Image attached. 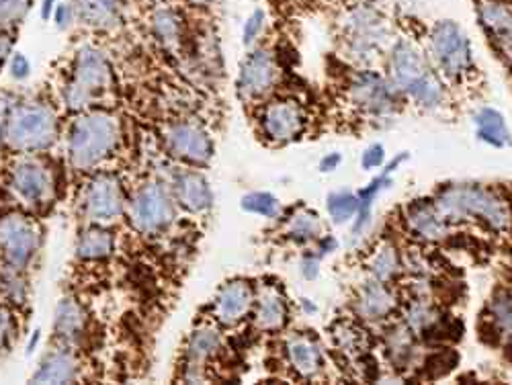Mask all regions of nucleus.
I'll list each match as a JSON object with an SVG mask.
<instances>
[{"mask_svg": "<svg viewBox=\"0 0 512 385\" xmlns=\"http://www.w3.org/2000/svg\"><path fill=\"white\" fill-rule=\"evenodd\" d=\"M121 138V121L115 113L107 109L82 111L66 136L68 160L76 170L89 173L117 152Z\"/></svg>", "mask_w": 512, "mask_h": 385, "instance_id": "f257e3e1", "label": "nucleus"}, {"mask_svg": "<svg viewBox=\"0 0 512 385\" xmlns=\"http://www.w3.org/2000/svg\"><path fill=\"white\" fill-rule=\"evenodd\" d=\"M390 82L426 111L441 109L445 103L443 78L429 64L412 39H398L390 46Z\"/></svg>", "mask_w": 512, "mask_h": 385, "instance_id": "f03ea898", "label": "nucleus"}, {"mask_svg": "<svg viewBox=\"0 0 512 385\" xmlns=\"http://www.w3.org/2000/svg\"><path fill=\"white\" fill-rule=\"evenodd\" d=\"M115 72L109 56L95 44H84L76 50L70 78L64 84V105L70 111H87L111 95Z\"/></svg>", "mask_w": 512, "mask_h": 385, "instance_id": "7ed1b4c3", "label": "nucleus"}, {"mask_svg": "<svg viewBox=\"0 0 512 385\" xmlns=\"http://www.w3.org/2000/svg\"><path fill=\"white\" fill-rule=\"evenodd\" d=\"M340 41L349 60L359 66H369L383 50L392 46V29L379 7L359 0L340 19Z\"/></svg>", "mask_w": 512, "mask_h": 385, "instance_id": "20e7f679", "label": "nucleus"}, {"mask_svg": "<svg viewBox=\"0 0 512 385\" xmlns=\"http://www.w3.org/2000/svg\"><path fill=\"white\" fill-rule=\"evenodd\" d=\"M447 222L478 220L494 232L510 228L512 213L508 203L494 191L480 185H453L435 199Z\"/></svg>", "mask_w": 512, "mask_h": 385, "instance_id": "39448f33", "label": "nucleus"}, {"mask_svg": "<svg viewBox=\"0 0 512 385\" xmlns=\"http://www.w3.org/2000/svg\"><path fill=\"white\" fill-rule=\"evenodd\" d=\"M60 136L58 117L48 103L23 101L9 107L5 144L21 154L50 150Z\"/></svg>", "mask_w": 512, "mask_h": 385, "instance_id": "423d86ee", "label": "nucleus"}, {"mask_svg": "<svg viewBox=\"0 0 512 385\" xmlns=\"http://www.w3.org/2000/svg\"><path fill=\"white\" fill-rule=\"evenodd\" d=\"M429 56L441 78L463 82L474 70V52L465 29L451 19L437 21L429 33Z\"/></svg>", "mask_w": 512, "mask_h": 385, "instance_id": "0eeeda50", "label": "nucleus"}, {"mask_svg": "<svg viewBox=\"0 0 512 385\" xmlns=\"http://www.w3.org/2000/svg\"><path fill=\"white\" fill-rule=\"evenodd\" d=\"M127 213L140 234L154 236L173 226L177 218V201L166 185L146 183L134 191L127 203Z\"/></svg>", "mask_w": 512, "mask_h": 385, "instance_id": "6e6552de", "label": "nucleus"}, {"mask_svg": "<svg viewBox=\"0 0 512 385\" xmlns=\"http://www.w3.org/2000/svg\"><path fill=\"white\" fill-rule=\"evenodd\" d=\"M41 246V228L21 211L0 218V265L25 271Z\"/></svg>", "mask_w": 512, "mask_h": 385, "instance_id": "1a4fd4ad", "label": "nucleus"}, {"mask_svg": "<svg viewBox=\"0 0 512 385\" xmlns=\"http://www.w3.org/2000/svg\"><path fill=\"white\" fill-rule=\"evenodd\" d=\"M127 211V197L113 173H99L82 193V213L87 222L107 226Z\"/></svg>", "mask_w": 512, "mask_h": 385, "instance_id": "9d476101", "label": "nucleus"}, {"mask_svg": "<svg viewBox=\"0 0 512 385\" xmlns=\"http://www.w3.org/2000/svg\"><path fill=\"white\" fill-rule=\"evenodd\" d=\"M9 187L27 207H46L54 199L52 168L31 154H23V158L11 170Z\"/></svg>", "mask_w": 512, "mask_h": 385, "instance_id": "9b49d317", "label": "nucleus"}, {"mask_svg": "<svg viewBox=\"0 0 512 385\" xmlns=\"http://www.w3.org/2000/svg\"><path fill=\"white\" fill-rule=\"evenodd\" d=\"M164 146L170 156L193 166H205L213 156L211 136L195 121L168 123L164 127Z\"/></svg>", "mask_w": 512, "mask_h": 385, "instance_id": "f8f14e48", "label": "nucleus"}, {"mask_svg": "<svg viewBox=\"0 0 512 385\" xmlns=\"http://www.w3.org/2000/svg\"><path fill=\"white\" fill-rule=\"evenodd\" d=\"M277 62L269 50L256 48L240 64L238 95L244 101H259L267 97L277 82Z\"/></svg>", "mask_w": 512, "mask_h": 385, "instance_id": "ddd939ff", "label": "nucleus"}, {"mask_svg": "<svg viewBox=\"0 0 512 385\" xmlns=\"http://www.w3.org/2000/svg\"><path fill=\"white\" fill-rule=\"evenodd\" d=\"M263 134L273 144H287L297 140L306 130V113L293 99H277L265 105L261 113Z\"/></svg>", "mask_w": 512, "mask_h": 385, "instance_id": "4468645a", "label": "nucleus"}, {"mask_svg": "<svg viewBox=\"0 0 512 385\" xmlns=\"http://www.w3.org/2000/svg\"><path fill=\"white\" fill-rule=\"evenodd\" d=\"M394 95H396V89L392 87V82L373 72L357 74L349 87L351 103L359 111L377 115V117L386 115L394 109Z\"/></svg>", "mask_w": 512, "mask_h": 385, "instance_id": "2eb2a0df", "label": "nucleus"}, {"mask_svg": "<svg viewBox=\"0 0 512 385\" xmlns=\"http://www.w3.org/2000/svg\"><path fill=\"white\" fill-rule=\"evenodd\" d=\"M224 338L222 332L216 326H199L191 332L187 342V353H185V381L197 383L205 381V365L222 351Z\"/></svg>", "mask_w": 512, "mask_h": 385, "instance_id": "dca6fc26", "label": "nucleus"}, {"mask_svg": "<svg viewBox=\"0 0 512 385\" xmlns=\"http://www.w3.org/2000/svg\"><path fill=\"white\" fill-rule=\"evenodd\" d=\"M76 21L95 33H115L125 25L123 0H72Z\"/></svg>", "mask_w": 512, "mask_h": 385, "instance_id": "f3484780", "label": "nucleus"}, {"mask_svg": "<svg viewBox=\"0 0 512 385\" xmlns=\"http://www.w3.org/2000/svg\"><path fill=\"white\" fill-rule=\"evenodd\" d=\"M254 289L246 281H230L213 299V316L224 326H238L254 308Z\"/></svg>", "mask_w": 512, "mask_h": 385, "instance_id": "a211bd4d", "label": "nucleus"}, {"mask_svg": "<svg viewBox=\"0 0 512 385\" xmlns=\"http://www.w3.org/2000/svg\"><path fill=\"white\" fill-rule=\"evenodd\" d=\"M285 357L293 371L306 379H314L324 371V351L316 336L308 332L291 334L285 340Z\"/></svg>", "mask_w": 512, "mask_h": 385, "instance_id": "6ab92c4d", "label": "nucleus"}, {"mask_svg": "<svg viewBox=\"0 0 512 385\" xmlns=\"http://www.w3.org/2000/svg\"><path fill=\"white\" fill-rule=\"evenodd\" d=\"M478 15L494 48L512 60V7L504 0H480Z\"/></svg>", "mask_w": 512, "mask_h": 385, "instance_id": "aec40b11", "label": "nucleus"}, {"mask_svg": "<svg viewBox=\"0 0 512 385\" xmlns=\"http://www.w3.org/2000/svg\"><path fill=\"white\" fill-rule=\"evenodd\" d=\"M170 191H173L177 205L189 213H195V216L213 207V191L207 179L197 170H181V173H177Z\"/></svg>", "mask_w": 512, "mask_h": 385, "instance_id": "412c9836", "label": "nucleus"}, {"mask_svg": "<svg viewBox=\"0 0 512 385\" xmlns=\"http://www.w3.org/2000/svg\"><path fill=\"white\" fill-rule=\"evenodd\" d=\"M82 377V363L74 347L60 345L56 351L41 359L31 383H72Z\"/></svg>", "mask_w": 512, "mask_h": 385, "instance_id": "4be33fe9", "label": "nucleus"}, {"mask_svg": "<svg viewBox=\"0 0 512 385\" xmlns=\"http://www.w3.org/2000/svg\"><path fill=\"white\" fill-rule=\"evenodd\" d=\"M150 33L156 39V44L166 52H177L183 46L185 39V19L179 9L170 3L156 5L150 11Z\"/></svg>", "mask_w": 512, "mask_h": 385, "instance_id": "5701e85b", "label": "nucleus"}, {"mask_svg": "<svg viewBox=\"0 0 512 385\" xmlns=\"http://www.w3.org/2000/svg\"><path fill=\"white\" fill-rule=\"evenodd\" d=\"M406 226L410 234L424 242H441L449 236V222L435 203H412L406 211Z\"/></svg>", "mask_w": 512, "mask_h": 385, "instance_id": "b1692460", "label": "nucleus"}, {"mask_svg": "<svg viewBox=\"0 0 512 385\" xmlns=\"http://www.w3.org/2000/svg\"><path fill=\"white\" fill-rule=\"evenodd\" d=\"M396 308V297L388 283L371 279L365 283L355 299V312L365 322L386 320Z\"/></svg>", "mask_w": 512, "mask_h": 385, "instance_id": "393cba45", "label": "nucleus"}, {"mask_svg": "<svg viewBox=\"0 0 512 385\" xmlns=\"http://www.w3.org/2000/svg\"><path fill=\"white\" fill-rule=\"evenodd\" d=\"M87 312L74 297L60 299L54 316V336L64 347L78 345V340L87 332Z\"/></svg>", "mask_w": 512, "mask_h": 385, "instance_id": "a878e982", "label": "nucleus"}, {"mask_svg": "<svg viewBox=\"0 0 512 385\" xmlns=\"http://www.w3.org/2000/svg\"><path fill=\"white\" fill-rule=\"evenodd\" d=\"M289 318L285 297L277 289H265L254 299V322L263 332H279Z\"/></svg>", "mask_w": 512, "mask_h": 385, "instance_id": "bb28decb", "label": "nucleus"}, {"mask_svg": "<svg viewBox=\"0 0 512 385\" xmlns=\"http://www.w3.org/2000/svg\"><path fill=\"white\" fill-rule=\"evenodd\" d=\"M408 158V152H400L388 166L386 170L379 177H375L367 189H363L357 197H359V211H357V220H355V226H353V236H361L365 232V228L369 226L371 222V209H373V201L377 199V195L381 193V189H386L390 185V177L394 170Z\"/></svg>", "mask_w": 512, "mask_h": 385, "instance_id": "cd10ccee", "label": "nucleus"}, {"mask_svg": "<svg viewBox=\"0 0 512 385\" xmlns=\"http://www.w3.org/2000/svg\"><path fill=\"white\" fill-rule=\"evenodd\" d=\"M474 125H476L478 138L484 144L498 148V150L512 146V134L508 130L504 115L498 109H494V107L480 109L474 117Z\"/></svg>", "mask_w": 512, "mask_h": 385, "instance_id": "c85d7f7f", "label": "nucleus"}, {"mask_svg": "<svg viewBox=\"0 0 512 385\" xmlns=\"http://www.w3.org/2000/svg\"><path fill=\"white\" fill-rule=\"evenodd\" d=\"M115 250L113 232L105 226L91 224L76 240V256L82 261H105Z\"/></svg>", "mask_w": 512, "mask_h": 385, "instance_id": "c756f323", "label": "nucleus"}, {"mask_svg": "<svg viewBox=\"0 0 512 385\" xmlns=\"http://www.w3.org/2000/svg\"><path fill=\"white\" fill-rule=\"evenodd\" d=\"M402 269V259L398 250L390 242H381L367 259V271L371 279L390 283Z\"/></svg>", "mask_w": 512, "mask_h": 385, "instance_id": "7c9ffc66", "label": "nucleus"}, {"mask_svg": "<svg viewBox=\"0 0 512 385\" xmlns=\"http://www.w3.org/2000/svg\"><path fill=\"white\" fill-rule=\"evenodd\" d=\"M285 234L295 242H314L322 236V220L316 211L300 207L287 220Z\"/></svg>", "mask_w": 512, "mask_h": 385, "instance_id": "2f4dec72", "label": "nucleus"}, {"mask_svg": "<svg viewBox=\"0 0 512 385\" xmlns=\"http://www.w3.org/2000/svg\"><path fill=\"white\" fill-rule=\"evenodd\" d=\"M414 332L404 324V326H394L388 336H386V349H388V355H390V361L402 369V367H408L412 363V357H414Z\"/></svg>", "mask_w": 512, "mask_h": 385, "instance_id": "473e14b6", "label": "nucleus"}, {"mask_svg": "<svg viewBox=\"0 0 512 385\" xmlns=\"http://www.w3.org/2000/svg\"><path fill=\"white\" fill-rule=\"evenodd\" d=\"M326 209L334 224L351 222L359 211V197L353 191H334L326 197Z\"/></svg>", "mask_w": 512, "mask_h": 385, "instance_id": "72a5a7b5", "label": "nucleus"}, {"mask_svg": "<svg viewBox=\"0 0 512 385\" xmlns=\"http://www.w3.org/2000/svg\"><path fill=\"white\" fill-rule=\"evenodd\" d=\"M334 342L340 353L345 355H357L361 357L365 353V332L349 322H340L332 330Z\"/></svg>", "mask_w": 512, "mask_h": 385, "instance_id": "f704fd0d", "label": "nucleus"}, {"mask_svg": "<svg viewBox=\"0 0 512 385\" xmlns=\"http://www.w3.org/2000/svg\"><path fill=\"white\" fill-rule=\"evenodd\" d=\"M240 207L246 213H252V216H261V218H277L281 211V203L275 195L267 193V191H254L248 193L240 199Z\"/></svg>", "mask_w": 512, "mask_h": 385, "instance_id": "c9c22d12", "label": "nucleus"}, {"mask_svg": "<svg viewBox=\"0 0 512 385\" xmlns=\"http://www.w3.org/2000/svg\"><path fill=\"white\" fill-rule=\"evenodd\" d=\"M0 295L11 304H23L27 299V281L23 271L0 265Z\"/></svg>", "mask_w": 512, "mask_h": 385, "instance_id": "e433bc0d", "label": "nucleus"}, {"mask_svg": "<svg viewBox=\"0 0 512 385\" xmlns=\"http://www.w3.org/2000/svg\"><path fill=\"white\" fill-rule=\"evenodd\" d=\"M492 324L498 336L512 342V289L504 291L492 302Z\"/></svg>", "mask_w": 512, "mask_h": 385, "instance_id": "4c0bfd02", "label": "nucleus"}, {"mask_svg": "<svg viewBox=\"0 0 512 385\" xmlns=\"http://www.w3.org/2000/svg\"><path fill=\"white\" fill-rule=\"evenodd\" d=\"M33 0H0V29L9 31L23 23Z\"/></svg>", "mask_w": 512, "mask_h": 385, "instance_id": "58836bf2", "label": "nucleus"}, {"mask_svg": "<svg viewBox=\"0 0 512 385\" xmlns=\"http://www.w3.org/2000/svg\"><path fill=\"white\" fill-rule=\"evenodd\" d=\"M265 27H267V11L265 9H254L244 25H242V44L244 48H252L256 41H259V37L265 33Z\"/></svg>", "mask_w": 512, "mask_h": 385, "instance_id": "ea45409f", "label": "nucleus"}, {"mask_svg": "<svg viewBox=\"0 0 512 385\" xmlns=\"http://www.w3.org/2000/svg\"><path fill=\"white\" fill-rule=\"evenodd\" d=\"M459 363L457 355L453 351H439L435 355H431L424 363V375L429 379H439L445 377L455 365Z\"/></svg>", "mask_w": 512, "mask_h": 385, "instance_id": "a19ab883", "label": "nucleus"}, {"mask_svg": "<svg viewBox=\"0 0 512 385\" xmlns=\"http://www.w3.org/2000/svg\"><path fill=\"white\" fill-rule=\"evenodd\" d=\"M15 332H17V322L13 312H9L7 308H0V355L9 351Z\"/></svg>", "mask_w": 512, "mask_h": 385, "instance_id": "79ce46f5", "label": "nucleus"}, {"mask_svg": "<svg viewBox=\"0 0 512 385\" xmlns=\"http://www.w3.org/2000/svg\"><path fill=\"white\" fill-rule=\"evenodd\" d=\"M383 162H386V148H383V144H371V146L361 154V166H363V170L381 168Z\"/></svg>", "mask_w": 512, "mask_h": 385, "instance_id": "37998d69", "label": "nucleus"}, {"mask_svg": "<svg viewBox=\"0 0 512 385\" xmlns=\"http://www.w3.org/2000/svg\"><path fill=\"white\" fill-rule=\"evenodd\" d=\"M52 19L58 29H62V31L70 29L72 23H76V13H74L72 3H58L52 13Z\"/></svg>", "mask_w": 512, "mask_h": 385, "instance_id": "c03bdc74", "label": "nucleus"}, {"mask_svg": "<svg viewBox=\"0 0 512 385\" xmlns=\"http://www.w3.org/2000/svg\"><path fill=\"white\" fill-rule=\"evenodd\" d=\"M9 72L15 80H25L31 74V62L23 52H15L9 58Z\"/></svg>", "mask_w": 512, "mask_h": 385, "instance_id": "a18cd8bd", "label": "nucleus"}, {"mask_svg": "<svg viewBox=\"0 0 512 385\" xmlns=\"http://www.w3.org/2000/svg\"><path fill=\"white\" fill-rule=\"evenodd\" d=\"M320 259H322L320 254H310V256H306V259L302 261V275H304L308 281H312V279L318 277Z\"/></svg>", "mask_w": 512, "mask_h": 385, "instance_id": "49530a36", "label": "nucleus"}, {"mask_svg": "<svg viewBox=\"0 0 512 385\" xmlns=\"http://www.w3.org/2000/svg\"><path fill=\"white\" fill-rule=\"evenodd\" d=\"M11 54H13V41L7 31L0 29V70H3V66L9 62Z\"/></svg>", "mask_w": 512, "mask_h": 385, "instance_id": "de8ad7c7", "label": "nucleus"}, {"mask_svg": "<svg viewBox=\"0 0 512 385\" xmlns=\"http://www.w3.org/2000/svg\"><path fill=\"white\" fill-rule=\"evenodd\" d=\"M343 164V156H340L338 152H332V154H326L322 160H320V170L322 173H334V170Z\"/></svg>", "mask_w": 512, "mask_h": 385, "instance_id": "09e8293b", "label": "nucleus"}, {"mask_svg": "<svg viewBox=\"0 0 512 385\" xmlns=\"http://www.w3.org/2000/svg\"><path fill=\"white\" fill-rule=\"evenodd\" d=\"M9 107H11V103L7 101V97L0 95V148H3V144H5V125H7Z\"/></svg>", "mask_w": 512, "mask_h": 385, "instance_id": "8fccbe9b", "label": "nucleus"}, {"mask_svg": "<svg viewBox=\"0 0 512 385\" xmlns=\"http://www.w3.org/2000/svg\"><path fill=\"white\" fill-rule=\"evenodd\" d=\"M56 5H58V0H41V7H39V15H41V19H44V21H50V17H52V13H54Z\"/></svg>", "mask_w": 512, "mask_h": 385, "instance_id": "3c124183", "label": "nucleus"}, {"mask_svg": "<svg viewBox=\"0 0 512 385\" xmlns=\"http://www.w3.org/2000/svg\"><path fill=\"white\" fill-rule=\"evenodd\" d=\"M39 338H41V332H39V330H35V332H33V336H31V340H29V345H27V355H31V353L35 351Z\"/></svg>", "mask_w": 512, "mask_h": 385, "instance_id": "603ef678", "label": "nucleus"}, {"mask_svg": "<svg viewBox=\"0 0 512 385\" xmlns=\"http://www.w3.org/2000/svg\"><path fill=\"white\" fill-rule=\"evenodd\" d=\"M187 3H189L191 7H207V5L213 3V0H187Z\"/></svg>", "mask_w": 512, "mask_h": 385, "instance_id": "864d4df0", "label": "nucleus"}, {"mask_svg": "<svg viewBox=\"0 0 512 385\" xmlns=\"http://www.w3.org/2000/svg\"><path fill=\"white\" fill-rule=\"evenodd\" d=\"M150 3L156 7V5H164V3H170V0H150Z\"/></svg>", "mask_w": 512, "mask_h": 385, "instance_id": "5fc2aeb1", "label": "nucleus"}]
</instances>
